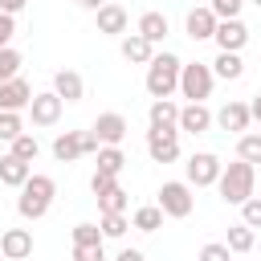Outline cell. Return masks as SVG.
Instances as JSON below:
<instances>
[{"instance_id":"6da1fadb","label":"cell","mask_w":261,"mask_h":261,"mask_svg":"<svg viewBox=\"0 0 261 261\" xmlns=\"http://www.w3.org/2000/svg\"><path fill=\"white\" fill-rule=\"evenodd\" d=\"M179 69H184V61L175 53H167V49L155 53L147 61V94L151 98H171L179 90Z\"/></svg>"},{"instance_id":"7a4b0ae2","label":"cell","mask_w":261,"mask_h":261,"mask_svg":"<svg viewBox=\"0 0 261 261\" xmlns=\"http://www.w3.org/2000/svg\"><path fill=\"white\" fill-rule=\"evenodd\" d=\"M253 184H257V171H253V163H245L241 155H237V163H228V167L220 171V179H216L220 200H224V204H237V208L253 196Z\"/></svg>"},{"instance_id":"3957f363","label":"cell","mask_w":261,"mask_h":261,"mask_svg":"<svg viewBox=\"0 0 261 261\" xmlns=\"http://www.w3.org/2000/svg\"><path fill=\"white\" fill-rule=\"evenodd\" d=\"M53 196H57V184H53L49 175H29V179H24V188H20L16 212H20L24 220H41V216L49 212Z\"/></svg>"},{"instance_id":"277c9868","label":"cell","mask_w":261,"mask_h":261,"mask_svg":"<svg viewBox=\"0 0 261 261\" xmlns=\"http://www.w3.org/2000/svg\"><path fill=\"white\" fill-rule=\"evenodd\" d=\"M155 204H159V208H163V216H171V220L192 216V208H196L192 184H188V179H167V184L159 188V200H155Z\"/></svg>"},{"instance_id":"5b68a950","label":"cell","mask_w":261,"mask_h":261,"mask_svg":"<svg viewBox=\"0 0 261 261\" xmlns=\"http://www.w3.org/2000/svg\"><path fill=\"white\" fill-rule=\"evenodd\" d=\"M212 82H216V73H212V65H204V61H188V65L179 69V94H184L188 102L212 98Z\"/></svg>"},{"instance_id":"8992f818","label":"cell","mask_w":261,"mask_h":261,"mask_svg":"<svg viewBox=\"0 0 261 261\" xmlns=\"http://www.w3.org/2000/svg\"><path fill=\"white\" fill-rule=\"evenodd\" d=\"M147 155L155 163H175L179 159V126H151L147 130Z\"/></svg>"},{"instance_id":"52a82bcc","label":"cell","mask_w":261,"mask_h":261,"mask_svg":"<svg viewBox=\"0 0 261 261\" xmlns=\"http://www.w3.org/2000/svg\"><path fill=\"white\" fill-rule=\"evenodd\" d=\"M184 171H188V184H192V188H208V184H216V179H220L224 163H220L212 151H196V155L184 163Z\"/></svg>"},{"instance_id":"ba28073f","label":"cell","mask_w":261,"mask_h":261,"mask_svg":"<svg viewBox=\"0 0 261 261\" xmlns=\"http://www.w3.org/2000/svg\"><path fill=\"white\" fill-rule=\"evenodd\" d=\"M61 106H65V98H61L57 90H45V94H33V102H29V114H33V126H57V118H61Z\"/></svg>"},{"instance_id":"9c48e42d","label":"cell","mask_w":261,"mask_h":261,"mask_svg":"<svg viewBox=\"0 0 261 261\" xmlns=\"http://www.w3.org/2000/svg\"><path fill=\"white\" fill-rule=\"evenodd\" d=\"M90 130L102 139V147H118V143L126 139V130H130V126H126V118H122L118 110H106V114H98V118H94V126H90Z\"/></svg>"},{"instance_id":"30bf717a","label":"cell","mask_w":261,"mask_h":261,"mask_svg":"<svg viewBox=\"0 0 261 261\" xmlns=\"http://www.w3.org/2000/svg\"><path fill=\"white\" fill-rule=\"evenodd\" d=\"M224 53H241L245 45H249V29H245V20L241 16H232V20H220L216 24V37H212Z\"/></svg>"},{"instance_id":"8fae6325","label":"cell","mask_w":261,"mask_h":261,"mask_svg":"<svg viewBox=\"0 0 261 261\" xmlns=\"http://www.w3.org/2000/svg\"><path fill=\"white\" fill-rule=\"evenodd\" d=\"M212 122H216V114H212L204 102H188V106H179V130H184V135H204Z\"/></svg>"},{"instance_id":"7c38bea8","label":"cell","mask_w":261,"mask_h":261,"mask_svg":"<svg viewBox=\"0 0 261 261\" xmlns=\"http://www.w3.org/2000/svg\"><path fill=\"white\" fill-rule=\"evenodd\" d=\"M249 122H253V114H249V102H224V106L216 110V126H220V130L245 135V130H249Z\"/></svg>"},{"instance_id":"4fadbf2b","label":"cell","mask_w":261,"mask_h":261,"mask_svg":"<svg viewBox=\"0 0 261 261\" xmlns=\"http://www.w3.org/2000/svg\"><path fill=\"white\" fill-rule=\"evenodd\" d=\"M29 102H33V86L24 77L0 82V110H29Z\"/></svg>"},{"instance_id":"5bb4252c","label":"cell","mask_w":261,"mask_h":261,"mask_svg":"<svg viewBox=\"0 0 261 261\" xmlns=\"http://www.w3.org/2000/svg\"><path fill=\"white\" fill-rule=\"evenodd\" d=\"M216 24H220V16H216L212 8H192L188 20H184V29H188L192 41H212V37H216Z\"/></svg>"},{"instance_id":"9a60e30c","label":"cell","mask_w":261,"mask_h":261,"mask_svg":"<svg viewBox=\"0 0 261 261\" xmlns=\"http://www.w3.org/2000/svg\"><path fill=\"white\" fill-rule=\"evenodd\" d=\"M0 253H4L8 261L33 257V232H29V228H8V232H0Z\"/></svg>"},{"instance_id":"2e32d148","label":"cell","mask_w":261,"mask_h":261,"mask_svg":"<svg viewBox=\"0 0 261 261\" xmlns=\"http://www.w3.org/2000/svg\"><path fill=\"white\" fill-rule=\"evenodd\" d=\"M126 24H130V16H126L122 4H102L98 8V33L102 37H126Z\"/></svg>"},{"instance_id":"e0dca14e","label":"cell","mask_w":261,"mask_h":261,"mask_svg":"<svg viewBox=\"0 0 261 261\" xmlns=\"http://www.w3.org/2000/svg\"><path fill=\"white\" fill-rule=\"evenodd\" d=\"M118 49H122V57H126L130 65H147V61L155 57V45H151V41H147L143 33H126Z\"/></svg>"},{"instance_id":"ac0fdd59","label":"cell","mask_w":261,"mask_h":261,"mask_svg":"<svg viewBox=\"0 0 261 261\" xmlns=\"http://www.w3.org/2000/svg\"><path fill=\"white\" fill-rule=\"evenodd\" d=\"M86 151H82V130H61L53 139V159L57 163H77Z\"/></svg>"},{"instance_id":"d6986e66","label":"cell","mask_w":261,"mask_h":261,"mask_svg":"<svg viewBox=\"0 0 261 261\" xmlns=\"http://www.w3.org/2000/svg\"><path fill=\"white\" fill-rule=\"evenodd\" d=\"M33 175V167L24 163V159H16L12 151L8 155H0V184H8V188H24V179Z\"/></svg>"},{"instance_id":"ffe728a7","label":"cell","mask_w":261,"mask_h":261,"mask_svg":"<svg viewBox=\"0 0 261 261\" xmlns=\"http://www.w3.org/2000/svg\"><path fill=\"white\" fill-rule=\"evenodd\" d=\"M53 90H57L65 102H82L86 82H82V73H73V69H57V73H53Z\"/></svg>"},{"instance_id":"44dd1931","label":"cell","mask_w":261,"mask_h":261,"mask_svg":"<svg viewBox=\"0 0 261 261\" xmlns=\"http://www.w3.org/2000/svg\"><path fill=\"white\" fill-rule=\"evenodd\" d=\"M135 33H143V37H147L151 45H163V37L171 33V24H167V16H163V12H143V16H139V29H135Z\"/></svg>"},{"instance_id":"7402d4cb","label":"cell","mask_w":261,"mask_h":261,"mask_svg":"<svg viewBox=\"0 0 261 261\" xmlns=\"http://www.w3.org/2000/svg\"><path fill=\"white\" fill-rule=\"evenodd\" d=\"M147 122L151 126H179V106L171 98H155L151 110H147Z\"/></svg>"},{"instance_id":"603a6c76","label":"cell","mask_w":261,"mask_h":261,"mask_svg":"<svg viewBox=\"0 0 261 261\" xmlns=\"http://www.w3.org/2000/svg\"><path fill=\"white\" fill-rule=\"evenodd\" d=\"M212 73L216 77H224V82H237L241 73H245V61H241V53H216V61H212Z\"/></svg>"},{"instance_id":"cb8c5ba5","label":"cell","mask_w":261,"mask_h":261,"mask_svg":"<svg viewBox=\"0 0 261 261\" xmlns=\"http://www.w3.org/2000/svg\"><path fill=\"white\" fill-rule=\"evenodd\" d=\"M130 224H135L139 232H159V228H163V208H159V204H143V208H135Z\"/></svg>"},{"instance_id":"d4e9b609","label":"cell","mask_w":261,"mask_h":261,"mask_svg":"<svg viewBox=\"0 0 261 261\" xmlns=\"http://www.w3.org/2000/svg\"><path fill=\"white\" fill-rule=\"evenodd\" d=\"M237 155L257 167V163H261V130H245V135L237 139Z\"/></svg>"},{"instance_id":"484cf974","label":"cell","mask_w":261,"mask_h":261,"mask_svg":"<svg viewBox=\"0 0 261 261\" xmlns=\"http://www.w3.org/2000/svg\"><path fill=\"white\" fill-rule=\"evenodd\" d=\"M122 167H126L122 147H102V151H98V171H106V175H122Z\"/></svg>"},{"instance_id":"4316f807","label":"cell","mask_w":261,"mask_h":261,"mask_svg":"<svg viewBox=\"0 0 261 261\" xmlns=\"http://www.w3.org/2000/svg\"><path fill=\"white\" fill-rule=\"evenodd\" d=\"M24 135V118L20 110H0V143H12Z\"/></svg>"},{"instance_id":"83f0119b","label":"cell","mask_w":261,"mask_h":261,"mask_svg":"<svg viewBox=\"0 0 261 261\" xmlns=\"http://www.w3.org/2000/svg\"><path fill=\"white\" fill-rule=\"evenodd\" d=\"M98 228H102V237H106V241H118V237H122L130 224H126V212H102Z\"/></svg>"},{"instance_id":"f1b7e54d","label":"cell","mask_w":261,"mask_h":261,"mask_svg":"<svg viewBox=\"0 0 261 261\" xmlns=\"http://www.w3.org/2000/svg\"><path fill=\"white\" fill-rule=\"evenodd\" d=\"M253 241H257V237H253V228L241 220V224H232V228H228V241H224V245H228L232 253H249V249H253Z\"/></svg>"},{"instance_id":"f546056e","label":"cell","mask_w":261,"mask_h":261,"mask_svg":"<svg viewBox=\"0 0 261 261\" xmlns=\"http://www.w3.org/2000/svg\"><path fill=\"white\" fill-rule=\"evenodd\" d=\"M8 147H12V155H16V159H24V163H33V159H37V151H41L37 135H29V130H24L20 139H12Z\"/></svg>"},{"instance_id":"4dcf8cb0","label":"cell","mask_w":261,"mask_h":261,"mask_svg":"<svg viewBox=\"0 0 261 261\" xmlns=\"http://www.w3.org/2000/svg\"><path fill=\"white\" fill-rule=\"evenodd\" d=\"M98 212H126V192L114 184L110 192H102L98 196Z\"/></svg>"},{"instance_id":"1f68e13d","label":"cell","mask_w":261,"mask_h":261,"mask_svg":"<svg viewBox=\"0 0 261 261\" xmlns=\"http://www.w3.org/2000/svg\"><path fill=\"white\" fill-rule=\"evenodd\" d=\"M8 77H20V53L12 45L0 49V82H8Z\"/></svg>"},{"instance_id":"d6a6232c","label":"cell","mask_w":261,"mask_h":261,"mask_svg":"<svg viewBox=\"0 0 261 261\" xmlns=\"http://www.w3.org/2000/svg\"><path fill=\"white\" fill-rule=\"evenodd\" d=\"M102 228L98 224H73V245H102Z\"/></svg>"},{"instance_id":"836d02e7","label":"cell","mask_w":261,"mask_h":261,"mask_svg":"<svg viewBox=\"0 0 261 261\" xmlns=\"http://www.w3.org/2000/svg\"><path fill=\"white\" fill-rule=\"evenodd\" d=\"M241 220H245L249 228H261V196H249V200L241 204Z\"/></svg>"},{"instance_id":"e575fe53","label":"cell","mask_w":261,"mask_h":261,"mask_svg":"<svg viewBox=\"0 0 261 261\" xmlns=\"http://www.w3.org/2000/svg\"><path fill=\"white\" fill-rule=\"evenodd\" d=\"M245 4H249V0H212L208 8H212L220 20H232V16H241V8H245Z\"/></svg>"},{"instance_id":"d590c367","label":"cell","mask_w":261,"mask_h":261,"mask_svg":"<svg viewBox=\"0 0 261 261\" xmlns=\"http://www.w3.org/2000/svg\"><path fill=\"white\" fill-rule=\"evenodd\" d=\"M196 261H232V249L228 245H220V241H212V245H204L200 249V257Z\"/></svg>"},{"instance_id":"8d00e7d4","label":"cell","mask_w":261,"mask_h":261,"mask_svg":"<svg viewBox=\"0 0 261 261\" xmlns=\"http://www.w3.org/2000/svg\"><path fill=\"white\" fill-rule=\"evenodd\" d=\"M73 261H106L102 245H73Z\"/></svg>"},{"instance_id":"74e56055","label":"cell","mask_w":261,"mask_h":261,"mask_svg":"<svg viewBox=\"0 0 261 261\" xmlns=\"http://www.w3.org/2000/svg\"><path fill=\"white\" fill-rule=\"evenodd\" d=\"M16 37V16L12 12H0V49H8Z\"/></svg>"},{"instance_id":"f35d334b","label":"cell","mask_w":261,"mask_h":261,"mask_svg":"<svg viewBox=\"0 0 261 261\" xmlns=\"http://www.w3.org/2000/svg\"><path fill=\"white\" fill-rule=\"evenodd\" d=\"M114 184H118V175H106V171H94V175H90V192H94V196L110 192Z\"/></svg>"},{"instance_id":"ab89813d","label":"cell","mask_w":261,"mask_h":261,"mask_svg":"<svg viewBox=\"0 0 261 261\" xmlns=\"http://www.w3.org/2000/svg\"><path fill=\"white\" fill-rule=\"evenodd\" d=\"M24 4H29V0H0V12H12V16H16Z\"/></svg>"},{"instance_id":"60d3db41","label":"cell","mask_w":261,"mask_h":261,"mask_svg":"<svg viewBox=\"0 0 261 261\" xmlns=\"http://www.w3.org/2000/svg\"><path fill=\"white\" fill-rule=\"evenodd\" d=\"M114 261H147V257H143V249H122Z\"/></svg>"},{"instance_id":"b9f144b4","label":"cell","mask_w":261,"mask_h":261,"mask_svg":"<svg viewBox=\"0 0 261 261\" xmlns=\"http://www.w3.org/2000/svg\"><path fill=\"white\" fill-rule=\"evenodd\" d=\"M249 114H253V122H261V94H253V102H249Z\"/></svg>"},{"instance_id":"7bdbcfd3","label":"cell","mask_w":261,"mask_h":261,"mask_svg":"<svg viewBox=\"0 0 261 261\" xmlns=\"http://www.w3.org/2000/svg\"><path fill=\"white\" fill-rule=\"evenodd\" d=\"M77 4H82V8H94V12H98V8L106 4V0H77Z\"/></svg>"},{"instance_id":"ee69618b","label":"cell","mask_w":261,"mask_h":261,"mask_svg":"<svg viewBox=\"0 0 261 261\" xmlns=\"http://www.w3.org/2000/svg\"><path fill=\"white\" fill-rule=\"evenodd\" d=\"M249 4H257V8H261V0H249Z\"/></svg>"}]
</instances>
